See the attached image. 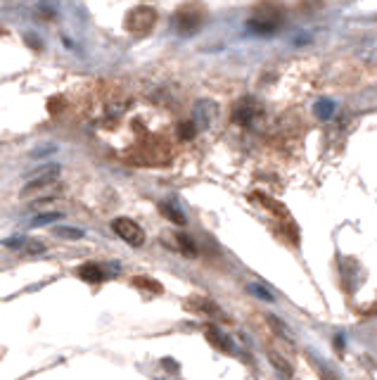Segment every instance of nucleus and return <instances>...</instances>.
<instances>
[{
  "mask_svg": "<svg viewBox=\"0 0 377 380\" xmlns=\"http://www.w3.org/2000/svg\"><path fill=\"white\" fill-rule=\"evenodd\" d=\"M58 178H60V166H58V164L41 166V169L36 171L34 176H29V178H27V183H24L22 192H34V190L48 188V185H53Z\"/></svg>",
  "mask_w": 377,
  "mask_h": 380,
  "instance_id": "obj_3",
  "label": "nucleus"
},
{
  "mask_svg": "<svg viewBox=\"0 0 377 380\" xmlns=\"http://www.w3.org/2000/svg\"><path fill=\"white\" fill-rule=\"evenodd\" d=\"M55 235H60V238H81V235H84V230L69 228V226H58V228H55Z\"/></svg>",
  "mask_w": 377,
  "mask_h": 380,
  "instance_id": "obj_14",
  "label": "nucleus"
},
{
  "mask_svg": "<svg viewBox=\"0 0 377 380\" xmlns=\"http://www.w3.org/2000/svg\"><path fill=\"white\" fill-rule=\"evenodd\" d=\"M318 373H320V380H337L335 373H330L325 366H318Z\"/></svg>",
  "mask_w": 377,
  "mask_h": 380,
  "instance_id": "obj_16",
  "label": "nucleus"
},
{
  "mask_svg": "<svg viewBox=\"0 0 377 380\" xmlns=\"http://www.w3.org/2000/svg\"><path fill=\"white\" fill-rule=\"evenodd\" d=\"M133 285H135V288H147V290H152V292H161L159 280H154V278L138 276V278H133Z\"/></svg>",
  "mask_w": 377,
  "mask_h": 380,
  "instance_id": "obj_11",
  "label": "nucleus"
},
{
  "mask_svg": "<svg viewBox=\"0 0 377 380\" xmlns=\"http://www.w3.org/2000/svg\"><path fill=\"white\" fill-rule=\"evenodd\" d=\"M268 357H271V364L275 366V369H278L280 373H282V376H285L287 380H290L292 378V366L290 364H287V361L285 359H282L280 357V354H275V352H268Z\"/></svg>",
  "mask_w": 377,
  "mask_h": 380,
  "instance_id": "obj_10",
  "label": "nucleus"
},
{
  "mask_svg": "<svg viewBox=\"0 0 377 380\" xmlns=\"http://www.w3.org/2000/svg\"><path fill=\"white\" fill-rule=\"evenodd\" d=\"M157 24V10L150 5H138L126 15L124 27L131 36H147Z\"/></svg>",
  "mask_w": 377,
  "mask_h": 380,
  "instance_id": "obj_1",
  "label": "nucleus"
},
{
  "mask_svg": "<svg viewBox=\"0 0 377 380\" xmlns=\"http://www.w3.org/2000/svg\"><path fill=\"white\" fill-rule=\"evenodd\" d=\"M60 219H62L60 211H50V214H41V216H36V219H31V226H46V223H55Z\"/></svg>",
  "mask_w": 377,
  "mask_h": 380,
  "instance_id": "obj_12",
  "label": "nucleus"
},
{
  "mask_svg": "<svg viewBox=\"0 0 377 380\" xmlns=\"http://www.w3.org/2000/svg\"><path fill=\"white\" fill-rule=\"evenodd\" d=\"M161 214H166L173 223H180V226L185 223V216L178 209H171V204H161Z\"/></svg>",
  "mask_w": 377,
  "mask_h": 380,
  "instance_id": "obj_13",
  "label": "nucleus"
},
{
  "mask_svg": "<svg viewBox=\"0 0 377 380\" xmlns=\"http://www.w3.org/2000/svg\"><path fill=\"white\" fill-rule=\"evenodd\" d=\"M192 304L190 307L194 311H199V314H206V316H213V319H225V314L221 309L216 307L211 300H206V297H194V300H190Z\"/></svg>",
  "mask_w": 377,
  "mask_h": 380,
  "instance_id": "obj_8",
  "label": "nucleus"
},
{
  "mask_svg": "<svg viewBox=\"0 0 377 380\" xmlns=\"http://www.w3.org/2000/svg\"><path fill=\"white\" fill-rule=\"evenodd\" d=\"M77 276L81 280H86V283H100V280L105 278V271H102V266L95 264V261H88V264H81L79 266Z\"/></svg>",
  "mask_w": 377,
  "mask_h": 380,
  "instance_id": "obj_7",
  "label": "nucleus"
},
{
  "mask_svg": "<svg viewBox=\"0 0 377 380\" xmlns=\"http://www.w3.org/2000/svg\"><path fill=\"white\" fill-rule=\"evenodd\" d=\"M204 335L209 338V342H211L213 347H218V350H223V352H232V345L228 342V338H225V335L218 333V328L206 326V328H204Z\"/></svg>",
  "mask_w": 377,
  "mask_h": 380,
  "instance_id": "obj_9",
  "label": "nucleus"
},
{
  "mask_svg": "<svg viewBox=\"0 0 377 380\" xmlns=\"http://www.w3.org/2000/svg\"><path fill=\"white\" fill-rule=\"evenodd\" d=\"M112 230H114L124 242H128L131 247L145 245V230L138 226L133 219H128V216H119V219L112 221Z\"/></svg>",
  "mask_w": 377,
  "mask_h": 380,
  "instance_id": "obj_2",
  "label": "nucleus"
},
{
  "mask_svg": "<svg viewBox=\"0 0 377 380\" xmlns=\"http://www.w3.org/2000/svg\"><path fill=\"white\" fill-rule=\"evenodd\" d=\"M176 22H178V29L180 31H194L202 24V10L199 8H194V5H185L183 10L176 15Z\"/></svg>",
  "mask_w": 377,
  "mask_h": 380,
  "instance_id": "obj_6",
  "label": "nucleus"
},
{
  "mask_svg": "<svg viewBox=\"0 0 377 380\" xmlns=\"http://www.w3.org/2000/svg\"><path fill=\"white\" fill-rule=\"evenodd\" d=\"M140 162H147V164H161V162L168 159V155H171V148H168L166 140L161 138H152L150 143L140 148Z\"/></svg>",
  "mask_w": 377,
  "mask_h": 380,
  "instance_id": "obj_4",
  "label": "nucleus"
},
{
  "mask_svg": "<svg viewBox=\"0 0 377 380\" xmlns=\"http://www.w3.org/2000/svg\"><path fill=\"white\" fill-rule=\"evenodd\" d=\"M8 250H15V252H20V254H43L46 252V242L43 240H34V238H10V240H5L3 242Z\"/></svg>",
  "mask_w": 377,
  "mask_h": 380,
  "instance_id": "obj_5",
  "label": "nucleus"
},
{
  "mask_svg": "<svg viewBox=\"0 0 377 380\" xmlns=\"http://www.w3.org/2000/svg\"><path fill=\"white\" fill-rule=\"evenodd\" d=\"M178 242H180V250H183L187 257H194V245H192V240L190 238H185V235H178Z\"/></svg>",
  "mask_w": 377,
  "mask_h": 380,
  "instance_id": "obj_15",
  "label": "nucleus"
}]
</instances>
